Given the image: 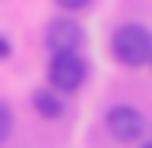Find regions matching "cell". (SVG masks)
<instances>
[{"mask_svg":"<svg viewBox=\"0 0 152 148\" xmlns=\"http://www.w3.org/2000/svg\"><path fill=\"white\" fill-rule=\"evenodd\" d=\"M111 56L123 67H145L152 59V30L141 22H126L111 37Z\"/></svg>","mask_w":152,"mask_h":148,"instance_id":"1","label":"cell"},{"mask_svg":"<svg viewBox=\"0 0 152 148\" xmlns=\"http://www.w3.org/2000/svg\"><path fill=\"white\" fill-rule=\"evenodd\" d=\"M86 81V59L78 52H59L48 59V85L56 93H74Z\"/></svg>","mask_w":152,"mask_h":148,"instance_id":"2","label":"cell"},{"mask_svg":"<svg viewBox=\"0 0 152 148\" xmlns=\"http://www.w3.org/2000/svg\"><path fill=\"white\" fill-rule=\"evenodd\" d=\"M104 126H108V133L115 141H141L145 137V115H141L134 104H115V107H108V115H104Z\"/></svg>","mask_w":152,"mask_h":148,"instance_id":"3","label":"cell"},{"mask_svg":"<svg viewBox=\"0 0 152 148\" xmlns=\"http://www.w3.org/2000/svg\"><path fill=\"white\" fill-rule=\"evenodd\" d=\"M45 44H48L52 56H59V52H78L82 44H86V30L74 19H52L48 30H45Z\"/></svg>","mask_w":152,"mask_h":148,"instance_id":"4","label":"cell"},{"mask_svg":"<svg viewBox=\"0 0 152 148\" xmlns=\"http://www.w3.org/2000/svg\"><path fill=\"white\" fill-rule=\"evenodd\" d=\"M34 111H37L41 118H63V111H67V104H63V93H56L52 85L37 89V93H34Z\"/></svg>","mask_w":152,"mask_h":148,"instance_id":"5","label":"cell"},{"mask_svg":"<svg viewBox=\"0 0 152 148\" xmlns=\"http://www.w3.org/2000/svg\"><path fill=\"white\" fill-rule=\"evenodd\" d=\"M11 130H15V115H11V107L0 100V144L11 137Z\"/></svg>","mask_w":152,"mask_h":148,"instance_id":"6","label":"cell"},{"mask_svg":"<svg viewBox=\"0 0 152 148\" xmlns=\"http://www.w3.org/2000/svg\"><path fill=\"white\" fill-rule=\"evenodd\" d=\"M59 7H63V11H78V7H86L89 0H56Z\"/></svg>","mask_w":152,"mask_h":148,"instance_id":"7","label":"cell"},{"mask_svg":"<svg viewBox=\"0 0 152 148\" xmlns=\"http://www.w3.org/2000/svg\"><path fill=\"white\" fill-rule=\"evenodd\" d=\"M11 56V41H7V37H0V59H7Z\"/></svg>","mask_w":152,"mask_h":148,"instance_id":"8","label":"cell"},{"mask_svg":"<svg viewBox=\"0 0 152 148\" xmlns=\"http://www.w3.org/2000/svg\"><path fill=\"white\" fill-rule=\"evenodd\" d=\"M141 148H152V141H148V144H141Z\"/></svg>","mask_w":152,"mask_h":148,"instance_id":"9","label":"cell"},{"mask_svg":"<svg viewBox=\"0 0 152 148\" xmlns=\"http://www.w3.org/2000/svg\"><path fill=\"white\" fill-rule=\"evenodd\" d=\"M148 63H152V59H148Z\"/></svg>","mask_w":152,"mask_h":148,"instance_id":"10","label":"cell"}]
</instances>
